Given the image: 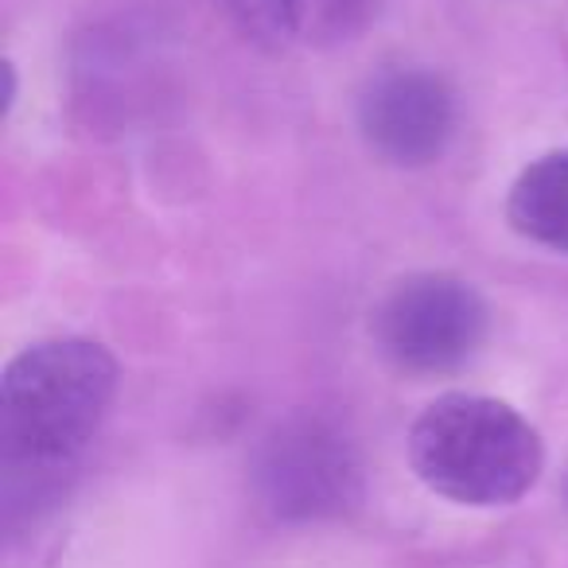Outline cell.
<instances>
[{"label": "cell", "mask_w": 568, "mask_h": 568, "mask_svg": "<svg viewBox=\"0 0 568 568\" xmlns=\"http://www.w3.org/2000/svg\"><path fill=\"white\" fill-rule=\"evenodd\" d=\"M118 363L102 343L48 339L20 351L0 378V467L9 537L63 498L67 475L102 428Z\"/></svg>", "instance_id": "1"}, {"label": "cell", "mask_w": 568, "mask_h": 568, "mask_svg": "<svg viewBox=\"0 0 568 568\" xmlns=\"http://www.w3.org/2000/svg\"><path fill=\"white\" fill-rule=\"evenodd\" d=\"M409 464L428 490L464 506H510L537 483L545 448L514 405L444 394L413 420Z\"/></svg>", "instance_id": "2"}, {"label": "cell", "mask_w": 568, "mask_h": 568, "mask_svg": "<svg viewBox=\"0 0 568 568\" xmlns=\"http://www.w3.org/2000/svg\"><path fill=\"white\" fill-rule=\"evenodd\" d=\"M490 308L452 273L405 276L374 308V343L405 374H452L483 351Z\"/></svg>", "instance_id": "3"}, {"label": "cell", "mask_w": 568, "mask_h": 568, "mask_svg": "<svg viewBox=\"0 0 568 568\" xmlns=\"http://www.w3.org/2000/svg\"><path fill=\"white\" fill-rule=\"evenodd\" d=\"M253 490L281 521L339 518L363 498V459L327 420H288L261 444L253 459Z\"/></svg>", "instance_id": "4"}, {"label": "cell", "mask_w": 568, "mask_h": 568, "mask_svg": "<svg viewBox=\"0 0 568 568\" xmlns=\"http://www.w3.org/2000/svg\"><path fill=\"white\" fill-rule=\"evenodd\" d=\"M358 129L386 164H436L456 136V90L425 67H386L358 94Z\"/></svg>", "instance_id": "5"}, {"label": "cell", "mask_w": 568, "mask_h": 568, "mask_svg": "<svg viewBox=\"0 0 568 568\" xmlns=\"http://www.w3.org/2000/svg\"><path fill=\"white\" fill-rule=\"evenodd\" d=\"M506 219L521 237L568 253V149L545 152L514 180Z\"/></svg>", "instance_id": "6"}, {"label": "cell", "mask_w": 568, "mask_h": 568, "mask_svg": "<svg viewBox=\"0 0 568 568\" xmlns=\"http://www.w3.org/2000/svg\"><path fill=\"white\" fill-rule=\"evenodd\" d=\"M253 43H288L304 28V0H211Z\"/></svg>", "instance_id": "7"}, {"label": "cell", "mask_w": 568, "mask_h": 568, "mask_svg": "<svg viewBox=\"0 0 568 568\" xmlns=\"http://www.w3.org/2000/svg\"><path fill=\"white\" fill-rule=\"evenodd\" d=\"M374 12H378V0H304V28L347 40Z\"/></svg>", "instance_id": "8"}]
</instances>
